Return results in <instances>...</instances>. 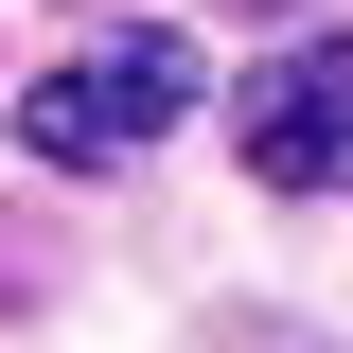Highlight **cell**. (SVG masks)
<instances>
[{
  "label": "cell",
  "instance_id": "6da1fadb",
  "mask_svg": "<svg viewBox=\"0 0 353 353\" xmlns=\"http://www.w3.org/2000/svg\"><path fill=\"white\" fill-rule=\"evenodd\" d=\"M176 124H194V53L176 36H88L71 71L18 88V141H36V159H141V141H176Z\"/></svg>",
  "mask_w": 353,
  "mask_h": 353
},
{
  "label": "cell",
  "instance_id": "7a4b0ae2",
  "mask_svg": "<svg viewBox=\"0 0 353 353\" xmlns=\"http://www.w3.org/2000/svg\"><path fill=\"white\" fill-rule=\"evenodd\" d=\"M230 141H248L265 194H353V53L301 36L283 71H248V88H230Z\"/></svg>",
  "mask_w": 353,
  "mask_h": 353
},
{
  "label": "cell",
  "instance_id": "3957f363",
  "mask_svg": "<svg viewBox=\"0 0 353 353\" xmlns=\"http://www.w3.org/2000/svg\"><path fill=\"white\" fill-rule=\"evenodd\" d=\"M230 18H301V0H230Z\"/></svg>",
  "mask_w": 353,
  "mask_h": 353
}]
</instances>
